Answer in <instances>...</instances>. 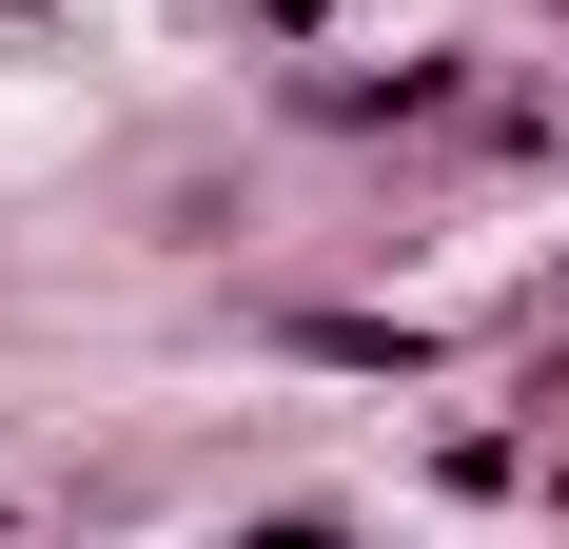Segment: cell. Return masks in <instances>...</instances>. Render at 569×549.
Masks as SVG:
<instances>
[{"label":"cell","mask_w":569,"mask_h":549,"mask_svg":"<svg viewBox=\"0 0 569 549\" xmlns=\"http://www.w3.org/2000/svg\"><path fill=\"white\" fill-rule=\"evenodd\" d=\"M315 353H335V373H432V333H412V315H315Z\"/></svg>","instance_id":"2"},{"label":"cell","mask_w":569,"mask_h":549,"mask_svg":"<svg viewBox=\"0 0 569 549\" xmlns=\"http://www.w3.org/2000/svg\"><path fill=\"white\" fill-rule=\"evenodd\" d=\"M452 79H471V59H393V79H295V99H315V118H452Z\"/></svg>","instance_id":"1"}]
</instances>
